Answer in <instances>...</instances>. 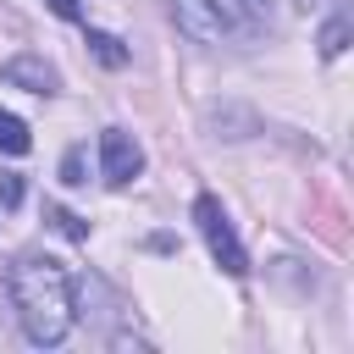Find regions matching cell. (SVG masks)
<instances>
[{"mask_svg":"<svg viewBox=\"0 0 354 354\" xmlns=\"http://www.w3.org/2000/svg\"><path fill=\"white\" fill-rule=\"evenodd\" d=\"M88 50H94L105 66H127V50H122V39H116V33H100V28H88Z\"/></svg>","mask_w":354,"mask_h":354,"instance_id":"52a82bcc","label":"cell"},{"mask_svg":"<svg viewBox=\"0 0 354 354\" xmlns=\"http://www.w3.org/2000/svg\"><path fill=\"white\" fill-rule=\"evenodd\" d=\"M0 83L28 88V94H55V88H61V72H55L44 55H11V61L0 66Z\"/></svg>","mask_w":354,"mask_h":354,"instance_id":"5b68a950","label":"cell"},{"mask_svg":"<svg viewBox=\"0 0 354 354\" xmlns=\"http://www.w3.org/2000/svg\"><path fill=\"white\" fill-rule=\"evenodd\" d=\"M50 221H55V227H61V232H66L72 243H83V238H88V227H83V221H77L72 210H61V205H50Z\"/></svg>","mask_w":354,"mask_h":354,"instance_id":"9c48e42d","label":"cell"},{"mask_svg":"<svg viewBox=\"0 0 354 354\" xmlns=\"http://www.w3.org/2000/svg\"><path fill=\"white\" fill-rule=\"evenodd\" d=\"M6 288H11L17 321L33 343H61L72 332V277L55 254H22L6 271Z\"/></svg>","mask_w":354,"mask_h":354,"instance_id":"6da1fadb","label":"cell"},{"mask_svg":"<svg viewBox=\"0 0 354 354\" xmlns=\"http://www.w3.org/2000/svg\"><path fill=\"white\" fill-rule=\"evenodd\" d=\"M177 33H188L194 44H221L227 39V11L221 0H171Z\"/></svg>","mask_w":354,"mask_h":354,"instance_id":"277c9868","label":"cell"},{"mask_svg":"<svg viewBox=\"0 0 354 354\" xmlns=\"http://www.w3.org/2000/svg\"><path fill=\"white\" fill-rule=\"evenodd\" d=\"M238 11H243L254 28H271V6H266V0H238Z\"/></svg>","mask_w":354,"mask_h":354,"instance_id":"7c38bea8","label":"cell"},{"mask_svg":"<svg viewBox=\"0 0 354 354\" xmlns=\"http://www.w3.org/2000/svg\"><path fill=\"white\" fill-rule=\"evenodd\" d=\"M194 227H199L210 260H216L227 277H243V271H249V254H243V243H238V232H232V221H227V210H221L216 194H199V199H194Z\"/></svg>","mask_w":354,"mask_h":354,"instance_id":"7a4b0ae2","label":"cell"},{"mask_svg":"<svg viewBox=\"0 0 354 354\" xmlns=\"http://www.w3.org/2000/svg\"><path fill=\"white\" fill-rule=\"evenodd\" d=\"M28 149H33L28 122H22V116H11V111H0V155H28Z\"/></svg>","mask_w":354,"mask_h":354,"instance_id":"8992f818","label":"cell"},{"mask_svg":"<svg viewBox=\"0 0 354 354\" xmlns=\"http://www.w3.org/2000/svg\"><path fill=\"white\" fill-rule=\"evenodd\" d=\"M343 44H348V22H343V17H332V22L321 28V55L332 61V55H343Z\"/></svg>","mask_w":354,"mask_h":354,"instance_id":"ba28073f","label":"cell"},{"mask_svg":"<svg viewBox=\"0 0 354 354\" xmlns=\"http://www.w3.org/2000/svg\"><path fill=\"white\" fill-rule=\"evenodd\" d=\"M100 171H105L111 188H127L144 171V149H138V138L127 127H105L100 133Z\"/></svg>","mask_w":354,"mask_h":354,"instance_id":"3957f363","label":"cell"},{"mask_svg":"<svg viewBox=\"0 0 354 354\" xmlns=\"http://www.w3.org/2000/svg\"><path fill=\"white\" fill-rule=\"evenodd\" d=\"M22 205V177H0V210H17Z\"/></svg>","mask_w":354,"mask_h":354,"instance_id":"8fae6325","label":"cell"},{"mask_svg":"<svg viewBox=\"0 0 354 354\" xmlns=\"http://www.w3.org/2000/svg\"><path fill=\"white\" fill-rule=\"evenodd\" d=\"M61 183H72V188L88 183V177H83V149H66V160H61Z\"/></svg>","mask_w":354,"mask_h":354,"instance_id":"30bf717a","label":"cell"},{"mask_svg":"<svg viewBox=\"0 0 354 354\" xmlns=\"http://www.w3.org/2000/svg\"><path fill=\"white\" fill-rule=\"evenodd\" d=\"M44 6H50L61 22H83V0H44Z\"/></svg>","mask_w":354,"mask_h":354,"instance_id":"4fadbf2b","label":"cell"}]
</instances>
